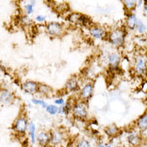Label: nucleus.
Wrapping results in <instances>:
<instances>
[{
	"label": "nucleus",
	"mask_w": 147,
	"mask_h": 147,
	"mask_svg": "<svg viewBox=\"0 0 147 147\" xmlns=\"http://www.w3.org/2000/svg\"><path fill=\"white\" fill-rule=\"evenodd\" d=\"M26 10H27V14H31L33 12V8H32V5H27L25 6Z\"/></svg>",
	"instance_id": "obj_25"
},
{
	"label": "nucleus",
	"mask_w": 147,
	"mask_h": 147,
	"mask_svg": "<svg viewBox=\"0 0 147 147\" xmlns=\"http://www.w3.org/2000/svg\"><path fill=\"white\" fill-rule=\"evenodd\" d=\"M78 88V83H77V81L76 79L72 78L70 79L66 83V89L68 90H70V91H74V90H76Z\"/></svg>",
	"instance_id": "obj_15"
},
{
	"label": "nucleus",
	"mask_w": 147,
	"mask_h": 147,
	"mask_svg": "<svg viewBox=\"0 0 147 147\" xmlns=\"http://www.w3.org/2000/svg\"><path fill=\"white\" fill-rule=\"evenodd\" d=\"M47 30L50 35H58L62 32V26L57 22H52L47 26Z\"/></svg>",
	"instance_id": "obj_3"
},
{
	"label": "nucleus",
	"mask_w": 147,
	"mask_h": 147,
	"mask_svg": "<svg viewBox=\"0 0 147 147\" xmlns=\"http://www.w3.org/2000/svg\"><path fill=\"white\" fill-rule=\"evenodd\" d=\"M146 68V60L144 59H140L138 61L137 64H136V69L137 71V73L139 74H143L145 73Z\"/></svg>",
	"instance_id": "obj_12"
},
{
	"label": "nucleus",
	"mask_w": 147,
	"mask_h": 147,
	"mask_svg": "<svg viewBox=\"0 0 147 147\" xmlns=\"http://www.w3.org/2000/svg\"><path fill=\"white\" fill-rule=\"evenodd\" d=\"M99 147H105V145H104V144H99Z\"/></svg>",
	"instance_id": "obj_28"
},
{
	"label": "nucleus",
	"mask_w": 147,
	"mask_h": 147,
	"mask_svg": "<svg viewBox=\"0 0 147 147\" xmlns=\"http://www.w3.org/2000/svg\"><path fill=\"white\" fill-rule=\"evenodd\" d=\"M55 103L57 104V105H63L64 101L63 99H57V100H55Z\"/></svg>",
	"instance_id": "obj_27"
},
{
	"label": "nucleus",
	"mask_w": 147,
	"mask_h": 147,
	"mask_svg": "<svg viewBox=\"0 0 147 147\" xmlns=\"http://www.w3.org/2000/svg\"><path fill=\"white\" fill-rule=\"evenodd\" d=\"M49 140H50V136L46 132H40L37 136V141L40 146L44 147L47 144H49Z\"/></svg>",
	"instance_id": "obj_7"
},
{
	"label": "nucleus",
	"mask_w": 147,
	"mask_h": 147,
	"mask_svg": "<svg viewBox=\"0 0 147 147\" xmlns=\"http://www.w3.org/2000/svg\"><path fill=\"white\" fill-rule=\"evenodd\" d=\"M92 93H93V85L91 84H88L82 88L81 91V97L86 100L91 96Z\"/></svg>",
	"instance_id": "obj_9"
},
{
	"label": "nucleus",
	"mask_w": 147,
	"mask_h": 147,
	"mask_svg": "<svg viewBox=\"0 0 147 147\" xmlns=\"http://www.w3.org/2000/svg\"><path fill=\"white\" fill-rule=\"evenodd\" d=\"M27 122L25 119L24 118H19L17 119V121L15 123V126H14V129L18 133H24L27 129Z\"/></svg>",
	"instance_id": "obj_4"
},
{
	"label": "nucleus",
	"mask_w": 147,
	"mask_h": 147,
	"mask_svg": "<svg viewBox=\"0 0 147 147\" xmlns=\"http://www.w3.org/2000/svg\"><path fill=\"white\" fill-rule=\"evenodd\" d=\"M46 17L44 16H38L36 17V21L37 22H44V20H45Z\"/></svg>",
	"instance_id": "obj_26"
},
{
	"label": "nucleus",
	"mask_w": 147,
	"mask_h": 147,
	"mask_svg": "<svg viewBox=\"0 0 147 147\" xmlns=\"http://www.w3.org/2000/svg\"><path fill=\"white\" fill-rule=\"evenodd\" d=\"M147 117L146 114L143 115L141 117L138 121V126L141 130H146V126H147Z\"/></svg>",
	"instance_id": "obj_16"
},
{
	"label": "nucleus",
	"mask_w": 147,
	"mask_h": 147,
	"mask_svg": "<svg viewBox=\"0 0 147 147\" xmlns=\"http://www.w3.org/2000/svg\"><path fill=\"white\" fill-rule=\"evenodd\" d=\"M125 34L122 30H117L111 32L110 35V41L115 46H120L124 40Z\"/></svg>",
	"instance_id": "obj_1"
},
{
	"label": "nucleus",
	"mask_w": 147,
	"mask_h": 147,
	"mask_svg": "<svg viewBox=\"0 0 147 147\" xmlns=\"http://www.w3.org/2000/svg\"><path fill=\"white\" fill-rule=\"evenodd\" d=\"M105 132L109 136H116L119 133V129L115 126H110V127H107L106 128Z\"/></svg>",
	"instance_id": "obj_18"
},
{
	"label": "nucleus",
	"mask_w": 147,
	"mask_h": 147,
	"mask_svg": "<svg viewBox=\"0 0 147 147\" xmlns=\"http://www.w3.org/2000/svg\"><path fill=\"white\" fill-rule=\"evenodd\" d=\"M137 18H136V15H134V14H131V15L129 16L128 18H127V24L129 28L132 29V30L136 28V25H137Z\"/></svg>",
	"instance_id": "obj_14"
},
{
	"label": "nucleus",
	"mask_w": 147,
	"mask_h": 147,
	"mask_svg": "<svg viewBox=\"0 0 147 147\" xmlns=\"http://www.w3.org/2000/svg\"><path fill=\"white\" fill-rule=\"evenodd\" d=\"M63 141V135L59 132H54L50 136V140H49V144L52 145L59 146L61 144Z\"/></svg>",
	"instance_id": "obj_8"
},
{
	"label": "nucleus",
	"mask_w": 147,
	"mask_h": 147,
	"mask_svg": "<svg viewBox=\"0 0 147 147\" xmlns=\"http://www.w3.org/2000/svg\"><path fill=\"white\" fill-rule=\"evenodd\" d=\"M38 90L39 92H40V93H42V94H47L48 93L50 92V88L45 85H40V86H38Z\"/></svg>",
	"instance_id": "obj_22"
},
{
	"label": "nucleus",
	"mask_w": 147,
	"mask_h": 147,
	"mask_svg": "<svg viewBox=\"0 0 147 147\" xmlns=\"http://www.w3.org/2000/svg\"><path fill=\"white\" fill-rule=\"evenodd\" d=\"M138 29V31L140 33H144L146 31V25L143 23L141 21L138 20L137 22V25H136Z\"/></svg>",
	"instance_id": "obj_21"
},
{
	"label": "nucleus",
	"mask_w": 147,
	"mask_h": 147,
	"mask_svg": "<svg viewBox=\"0 0 147 147\" xmlns=\"http://www.w3.org/2000/svg\"><path fill=\"white\" fill-rule=\"evenodd\" d=\"M109 63L111 66L116 67L120 62V57L117 54H111L109 55Z\"/></svg>",
	"instance_id": "obj_13"
},
{
	"label": "nucleus",
	"mask_w": 147,
	"mask_h": 147,
	"mask_svg": "<svg viewBox=\"0 0 147 147\" xmlns=\"http://www.w3.org/2000/svg\"><path fill=\"white\" fill-rule=\"evenodd\" d=\"M73 113L75 116L80 118V119H83L87 116L88 110L87 107L85 106L83 103H78L74 106Z\"/></svg>",
	"instance_id": "obj_2"
},
{
	"label": "nucleus",
	"mask_w": 147,
	"mask_h": 147,
	"mask_svg": "<svg viewBox=\"0 0 147 147\" xmlns=\"http://www.w3.org/2000/svg\"><path fill=\"white\" fill-rule=\"evenodd\" d=\"M38 85L36 82H32V81H28V82H26L23 84L22 85V88L26 93H28V94H33L35 91L38 90Z\"/></svg>",
	"instance_id": "obj_5"
},
{
	"label": "nucleus",
	"mask_w": 147,
	"mask_h": 147,
	"mask_svg": "<svg viewBox=\"0 0 147 147\" xmlns=\"http://www.w3.org/2000/svg\"><path fill=\"white\" fill-rule=\"evenodd\" d=\"M135 5H136V2L134 1H126L125 2V6L128 9H132V7H135Z\"/></svg>",
	"instance_id": "obj_24"
},
{
	"label": "nucleus",
	"mask_w": 147,
	"mask_h": 147,
	"mask_svg": "<svg viewBox=\"0 0 147 147\" xmlns=\"http://www.w3.org/2000/svg\"><path fill=\"white\" fill-rule=\"evenodd\" d=\"M29 131H30V138L32 141V144H35L36 142V138H35V127L33 122H30V126H29Z\"/></svg>",
	"instance_id": "obj_17"
},
{
	"label": "nucleus",
	"mask_w": 147,
	"mask_h": 147,
	"mask_svg": "<svg viewBox=\"0 0 147 147\" xmlns=\"http://www.w3.org/2000/svg\"><path fill=\"white\" fill-rule=\"evenodd\" d=\"M13 98L14 96L13 94L9 90H3L0 94V102L3 104H5V105L11 103L13 100Z\"/></svg>",
	"instance_id": "obj_6"
},
{
	"label": "nucleus",
	"mask_w": 147,
	"mask_h": 147,
	"mask_svg": "<svg viewBox=\"0 0 147 147\" xmlns=\"http://www.w3.org/2000/svg\"><path fill=\"white\" fill-rule=\"evenodd\" d=\"M90 35L96 38H102L105 35V30L99 27H95V28H92L90 30Z\"/></svg>",
	"instance_id": "obj_11"
},
{
	"label": "nucleus",
	"mask_w": 147,
	"mask_h": 147,
	"mask_svg": "<svg viewBox=\"0 0 147 147\" xmlns=\"http://www.w3.org/2000/svg\"><path fill=\"white\" fill-rule=\"evenodd\" d=\"M46 109H47V113H49L51 115H55V114L58 112L59 110L58 107L55 105H49L47 106V107Z\"/></svg>",
	"instance_id": "obj_19"
},
{
	"label": "nucleus",
	"mask_w": 147,
	"mask_h": 147,
	"mask_svg": "<svg viewBox=\"0 0 147 147\" xmlns=\"http://www.w3.org/2000/svg\"><path fill=\"white\" fill-rule=\"evenodd\" d=\"M127 141L130 145L133 146H138L140 143V136L136 133H132L127 137Z\"/></svg>",
	"instance_id": "obj_10"
},
{
	"label": "nucleus",
	"mask_w": 147,
	"mask_h": 147,
	"mask_svg": "<svg viewBox=\"0 0 147 147\" xmlns=\"http://www.w3.org/2000/svg\"><path fill=\"white\" fill-rule=\"evenodd\" d=\"M76 147H91V145H90L88 140H85V139H82V140H80L77 143Z\"/></svg>",
	"instance_id": "obj_20"
},
{
	"label": "nucleus",
	"mask_w": 147,
	"mask_h": 147,
	"mask_svg": "<svg viewBox=\"0 0 147 147\" xmlns=\"http://www.w3.org/2000/svg\"><path fill=\"white\" fill-rule=\"evenodd\" d=\"M32 103H34L35 105H40L41 107H44V108H47V105L46 104V102H44V101L33 99L32 100Z\"/></svg>",
	"instance_id": "obj_23"
}]
</instances>
